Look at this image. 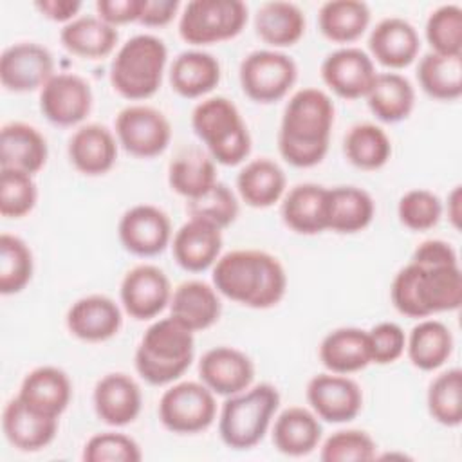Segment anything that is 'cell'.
<instances>
[{
    "instance_id": "obj_1",
    "label": "cell",
    "mask_w": 462,
    "mask_h": 462,
    "mask_svg": "<svg viewBox=\"0 0 462 462\" xmlns=\"http://www.w3.org/2000/svg\"><path fill=\"white\" fill-rule=\"evenodd\" d=\"M336 108L327 92L305 87L294 92L282 114L278 152L294 168L319 164L330 144Z\"/></svg>"
},
{
    "instance_id": "obj_2",
    "label": "cell",
    "mask_w": 462,
    "mask_h": 462,
    "mask_svg": "<svg viewBox=\"0 0 462 462\" xmlns=\"http://www.w3.org/2000/svg\"><path fill=\"white\" fill-rule=\"evenodd\" d=\"M218 294L249 309H271L287 291V273L282 262L260 249H235L220 254L211 273Z\"/></svg>"
},
{
    "instance_id": "obj_3",
    "label": "cell",
    "mask_w": 462,
    "mask_h": 462,
    "mask_svg": "<svg viewBox=\"0 0 462 462\" xmlns=\"http://www.w3.org/2000/svg\"><path fill=\"white\" fill-rule=\"evenodd\" d=\"M390 298L402 316L415 319L457 310L462 303L460 265L420 267L410 262L393 276Z\"/></svg>"
},
{
    "instance_id": "obj_4",
    "label": "cell",
    "mask_w": 462,
    "mask_h": 462,
    "mask_svg": "<svg viewBox=\"0 0 462 462\" xmlns=\"http://www.w3.org/2000/svg\"><path fill=\"white\" fill-rule=\"evenodd\" d=\"M195 332L173 316L153 321L134 354V365L141 379L153 386L175 383L195 357Z\"/></svg>"
},
{
    "instance_id": "obj_5",
    "label": "cell",
    "mask_w": 462,
    "mask_h": 462,
    "mask_svg": "<svg viewBox=\"0 0 462 462\" xmlns=\"http://www.w3.org/2000/svg\"><path fill=\"white\" fill-rule=\"evenodd\" d=\"M191 128L218 164L236 166L251 153L253 143L247 125L236 105L224 96L199 101L191 112Z\"/></svg>"
},
{
    "instance_id": "obj_6",
    "label": "cell",
    "mask_w": 462,
    "mask_h": 462,
    "mask_svg": "<svg viewBox=\"0 0 462 462\" xmlns=\"http://www.w3.org/2000/svg\"><path fill=\"white\" fill-rule=\"evenodd\" d=\"M166 61L168 49L159 36L135 34L112 58L110 85L125 99H148L161 88Z\"/></svg>"
},
{
    "instance_id": "obj_7",
    "label": "cell",
    "mask_w": 462,
    "mask_h": 462,
    "mask_svg": "<svg viewBox=\"0 0 462 462\" xmlns=\"http://www.w3.org/2000/svg\"><path fill=\"white\" fill-rule=\"evenodd\" d=\"M278 408L280 392L271 383L251 384L247 390L226 397L218 413L222 442L235 451L254 448L265 437Z\"/></svg>"
},
{
    "instance_id": "obj_8",
    "label": "cell",
    "mask_w": 462,
    "mask_h": 462,
    "mask_svg": "<svg viewBox=\"0 0 462 462\" xmlns=\"http://www.w3.org/2000/svg\"><path fill=\"white\" fill-rule=\"evenodd\" d=\"M247 23V5L240 0H191L179 18V34L191 45L231 40Z\"/></svg>"
},
{
    "instance_id": "obj_9",
    "label": "cell",
    "mask_w": 462,
    "mask_h": 462,
    "mask_svg": "<svg viewBox=\"0 0 462 462\" xmlns=\"http://www.w3.org/2000/svg\"><path fill=\"white\" fill-rule=\"evenodd\" d=\"M161 424L177 435H195L217 419L215 393L202 381H180L166 388L159 399Z\"/></svg>"
},
{
    "instance_id": "obj_10",
    "label": "cell",
    "mask_w": 462,
    "mask_h": 462,
    "mask_svg": "<svg viewBox=\"0 0 462 462\" xmlns=\"http://www.w3.org/2000/svg\"><path fill=\"white\" fill-rule=\"evenodd\" d=\"M298 78L296 61L276 49H258L249 52L238 69L244 94L262 105L276 103L287 96Z\"/></svg>"
},
{
    "instance_id": "obj_11",
    "label": "cell",
    "mask_w": 462,
    "mask_h": 462,
    "mask_svg": "<svg viewBox=\"0 0 462 462\" xmlns=\"http://www.w3.org/2000/svg\"><path fill=\"white\" fill-rule=\"evenodd\" d=\"M117 143L134 157L152 159L161 155L171 141L168 117L150 105H128L116 116Z\"/></svg>"
},
{
    "instance_id": "obj_12",
    "label": "cell",
    "mask_w": 462,
    "mask_h": 462,
    "mask_svg": "<svg viewBox=\"0 0 462 462\" xmlns=\"http://www.w3.org/2000/svg\"><path fill=\"white\" fill-rule=\"evenodd\" d=\"M90 83L74 72L54 74L40 90V110L56 126H76L92 110Z\"/></svg>"
},
{
    "instance_id": "obj_13",
    "label": "cell",
    "mask_w": 462,
    "mask_h": 462,
    "mask_svg": "<svg viewBox=\"0 0 462 462\" xmlns=\"http://www.w3.org/2000/svg\"><path fill=\"white\" fill-rule=\"evenodd\" d=\"M54 74L52 52L36 42L13 43L0 56V81L9 92L42 90Z\"/></svg>"
},
{
    "instance_id": "obj_14",
    "label": "cell",
    "mask_w": 462,
    "mask_h": 462,
    "mask_svg": "<svg viewBox=\"0 0 462 462\" xmlns=\"http://www.w3.org/2000/svg\"><path fill=\"white\" fill-rule=\"evenodd\" d=\"M117 236L125 251L135 256H155L171 242L170 217L153 204L128 208L117 224Z\"/></svg>"
},
{
    "instance_id": "obj_15",
    "label": "cell",
    "mask_w": 462,
    "mask_h": 462,
    "mask_svg": "<svg viewBox=\"0 0 462 462\" xmlns=\"http://www.w3.org/2000/svg\"><path fill=\"white\" fill-rule=\"evenodd\" d=\"M171 285L162 269L153 263L132 267L121 280L119 300L128 316L144 321L159 316L171 298Z\"/></svg>"
},
{
    "instance_id": "obj_16",
    "label": "cell",
    "mask_w": 462,
    "mask_h": 462,
    "mask_svg": "<svg viewBox=\"0 0 462 462\" xmlns=\"http://www.w3.org/2000/svg\"><path fill=\"white\" fill-rule=\"evenodd\" d=\"M307 401L319 420L343 424L354 420L363 408L361 386L348 375L325 372L307 383Z\"/></svg>"
},
{
    "instance_id": "obj_17",
    "label": "cell",
    "mask_w": 462,
    "mask_h": 462,
    "mask_svg": "<svg viewBox=\"0 0 462 462\" xmlns=\"http://www.w3.org/2000/svg\"><path fill=\"white\" fill-rule=\"evenodd\" d=\"M375 76L374 60L359 47H339L321 61L323 83L343 99L365 97Z\"/></svg>"
},
{
    "instance_id": "obj_18",
    "label": "cell",
    "mask_w": 462,
    "mask_h": 462,
    "mask_svg": "<svg viewBox=\"0 0 462 462\" xmlns=\"http://www.w3.org/2000/svg\"><path fill=\"white\" fill-rule=\"evenodd\" d=\"M199 377L215 395L229 397L253 384L254 363L240 348L213 346L199 361Z\"/></svg>"
},
{
    "instance_id": "obj_19",
    "label": "cell",
    "mask_w": 462,
    "mask_h": 462,
    "mask_svg": "<svg viewBox=\"0 0 462 462\" xmlns=\"http://www.w3.org/2000/svg\"><path fill=\"white\" fill-rule=\"evenodd\" d=\"M65 321L74 337L87 343H101L119 334L123 312L110 296L88 294L69 307Z\"/></svg>"
},
{
    "instance_id": "obj_20",
    "label": "cell",
    "mask_w": 462,
    "mask_h": 462,
    "mask_svg": "<svg viewBox=\"0 0 462 462\" xmlns=\"http://www.w3.org/2000/svg\"><path fill=\"white\" fill-rule=\"evenodd\" d=\"M94 411L97 419L108 426L132 424L143 408V392L134 377L123 372L103 375L92 393Z\"/></svg>"
},
{
    "instance_id": "obj_21",
    "label": "cell",
    "mask_w": 462,
    "mask_h": 462,
    "mask_svg": "<svg viewBox=\"0 0 462 462\" xmlns=\"http://www.w3.org/2000/svg\"><path fill=\"white\" fill-rule=\"evenodd\" d=\"M222 229L200 220L188 218L171 236L175 262L189 273H202L215 265L222 254Z\"/></svg>"
},
{
    "instance_id": "obj_22",
    "label": "cell",
    "mask_w": 462,
    "mask_h": 462,
    "mask_svg": "<svg viewBox=\"0 0 462 462\" xmlns=\"http://www.w3.org/2000/svg\"><path fill=\"white\" fill-rule=\"evenodd\" d=\"M368 49L372 60L386 69L399 70L415 61L420 51V38L408 20L388 16L370 31Z\"/></svg>"
},
{
    "instance_id": "obj_23",
    "label": "cell",
    "mask_w": 462,
    "mask_h": 462,
    "mask_svg": "<svg viewBox=\"0 0 462 462\" xmlns=\"http://www.w3.org/2000/svg\"><path fill=\"white\" fill-rule=\"evenodd\" d=\"M117 137L105 125L87 123L69 139V161L83 175H105L117 161Z\"/></svg>"
},
{
    "instance_id": "obj_24",
    "label": "cell",
    "mask_w": 462,
    "mask_h": 462,
    "mask_svg": "<svg viewBox=\"0 0 462 462\" xmlns=\"http://www.w3.org/2000/svg\"><path fill=\"white\" fill-rule=\"evenodd\" d=\"M16 397L38 413L60 419L72 399V384L61 368L43 365L22 379Z\"/></svg>"
},
{
    "instance_id": "obj_25",
    "label": "cell",
    "mask_w": 462,
    "mask_h": 462,
    "mask_svg": "<svg viewBox=\"0 0 462 462\" xmlns=\"http://www.w3.org/2000/svg\"><path fill=\"white\" fill-rule=\"evenodd\" d=\"M2 430L7 442L25 453L47 448L58 433V419L38 413L13 397L2 411Z\"/></svg>"
},
{
    "instance_id": "obj_26",
    "label": "cell",
    "mask_w": 462,
    "mask_h": 462,
    "mask_svg": "<svg viewBox=\"0 0 462 462\" xmlns=\"http://www.w3.org/2000/svg\"><path fill=\"white\" fill-rule=\"evenodd\" d=\"M47 159V139L38 128L22 121H11L2 126L0 168H11L34 175L45 166Z\"/></svg>"
},
{
    "instance_id": "obj_27",
    "label": "cell",
    "mask_w": 462,
    "mask_h": 462,
    "mask_svg": "<svg viewBox=\"0 0 462 462\" xmlns=\"http://www.w3.org/2000/svg\"><path fill=\"white\" fill-rule=\"evenodd\" d=\"M170 316L191 332L213 327L222 314V301L217 289L200 280L179 283L170 298Z\"/></svg>"
},
{
    "instance_id": "obj_28",
    "label": "cell",
    "mask_w": 462,
    "mask_h": 462,
    "mask_svg": "<svg viewBox=\"0 0 462 462\" xmlns=\"http://www.w3.org/2000/svg\"><path fill=\"white\" fill-rule=\"evenodd\" d=\"M327 191L314 182H301L285 191L280 206L283 224L298 235L327 231Z\"/></svg>"
},
{
    "instance_id": "obj_29",
    "label": "cell",
    "mask_w": 462,
    "mask_h": 462,
    "mask_svg": "<svg viewBox=\"0 0 462 462\" xmlns=\"http://www.w3.org/2000/svg\"><path fill=\"white\" fill-rule=\"evenodd\" d=\"M321 365L334 374H354L372 363L368 332L359 327H339L330 330L318 348Z\"/></svg>"
},
{
    "instance_id": "obj_30",
    "label": "cell",
    "mask_w": 462,
    "mask_h": 462,
    "mask_svg": "<svg viewBox=\"0 0 462 462\" xmlns=\"http://www.w3.org/2000/svg\"><path fill=\"white\" fill-rule=\"evenodd\" d=\"M170 85L186 99H197L209 94L220 83L218 60L199 49L179 52L170 65Z\"/></svg>"
},
{
    "instance_id": "obj_31",
    "label": "cell",
    "mask_w": 462,
    "mask_h": 462,
    "mask_svg": "<svg viewBox=\"0 0 462 462\" xmlns=\"http://www.w3.org/2000/svg\"><path fill=\"white\" fill-rule=\"evenodd\" d=\"M323 437L319 417L303 406H289L278 413L273 424V444L287 457L312 453Z\"/></svg>"
},
{
    "instance_id": "obj_32",
    "label": "cell",
    "mask_w": 462,
    "mask_h": 462,
    "mask_svg": "<svg viewBox=\"0 0 462 462\" xmlns=\"http://www.w3.org/2000/svg\"><path fill=\"white\" fill-rule=\"evenodd\" d=\"M375 215L372 195L357 186H336L327 191V229L352 235L366 229Z\"/></svg>"
},
{
    "instance_id": "obj_33",
    "label": "cell",
    "mask_w": 462,
    "mask_h": 462,
    "mask_svg": "<svg viewBox=\"0 0 462 462\" xmlns=\"http://www.w3.org/2000/svg\"><path fill=\"white\" fill-rule=\"evenodd\" d=\"M285 171L269 157L249 161L236 175L240 199L256 209H265L280 202L285 195Z\"/></svg>"
},
{
    "instance_id": "obj_34",
    "label": "cell",
    "mask_w": 462,
    "mask_h": 462,
    "mask_svg": "<svg viewBox=\"0 0 462 462\" xmlns=\"http://www.w3.org/2000/svg\"><path fill=\"white\" fill-rule=\"evenodd\" d=\"M61 45L74 56L85 60H101L114 52L119 32L117 27L103 22L99 16H78L60 31Z\"/></svg>"
},
{
    "instance_id": "obj_35",
    "label": "cell",
    "mask_w": 462,
    "mask_h": 462,
    "mask_svg": "<svg viewBox=\"0 0 462 462\" xmlns=\"http://www.w3.org/2000/svg\"><path fill=\"white\" fill-rule=\"evenodd\" d=\"M411 365L422 372L439 370L453 352V334L439 319L422 318L406 336V350Z\"/></svg>"
},
{
    "instance_id": "obj_36",
    "label": "cell",
    "mask_w": 462,
    "mask_h": 462,
    "mask_svg": "<svg viewBox=\"0 0 462 462\" xmlns=\"http://www.w3.org/2000/svg\"><path fill=\"white\" fill-rule=\"evenodd\" d=\"M365 97L370 112L383 123L402 121L415 106V88L399 72H377Z\"/></svg>"
},
{
    "instance_id": "obj_37",
    "label": "cell",
    "mask_w": 462,
    "mask_h": 462,
    "mask_svg": "<svg viewBox=\"0 0 462 462\" xmlns=\"http://www.w3.org/2000/svg\"><path fill=\"white\" fill-rule=\"evenodd\" d=\"M305 14L292 4L283 0L263 2L254 14V31L271 47H291L305 34Z\"/></svg>"
},
{
    "instance_id": "obj_38",
    "label": "cell",
    "mask_w": 462,
    "mask_h": 462,
    "mask_svg": "<svg viewBox=\"0 0 462 462\" xmlns=\"http://www.w3.org/2000/svg\"><path fill=\"white\" fill-rule=\"evenodd\" d=\"M370 7L361 0H328L318 11L321 34L334 43H352L370 25Z\"/></svg>"
},
{
    "instance_id": "obj_39",
    "label": "cell",
    "mask_w": 462,
    "mask_h": 462,
    "mask_svg": "<svg viewBox=\"0 0 462 462\" xmlns=\"http://www.w3.org/2000/svg\"><path fill=\"white\" fill-rule=\"evenodd\" d=\"M215 161L199 148H184L168 166L170 188L186 200L208 191L217 182Z\"/></svg>"
},
{
    "instance_id": "obj_40",
    "label": "cell",
    "mask_w": 462,
    "mask_h": 462,
    "mask_svg": "<svg viewBox=\"0 0 462 462\" xmlns=\"http://www.w3.org/2000/svg\"><path fill=\"white\" fill-rule=\"evenodd\" d=\"M420 88L433 99L455 101L462 96V56L426 52L417 65Z\"/></svg>"
},
{
    "instance_id": "obj_41",
    "label": "cell",
    "mask_w": 462,
    "mask_h": 462,
    "mask_svg": "<svg viewBox=\"0 0 462 462\" xmlns=\"http://www.w3.org/2000/svg\"><path fill=\"white\" fill-rule=\"evenodd\" d=\"M343 152L346 161L359 170H379L392 157V141L388 134L374 123L354 125L345 139Z\"/></svg>"
},
{
    "instance_id": "obj_42",
    "label": "cell",
    "mask_w": 462,
    "mask_h": 462,
    "mask_svg": "<svg viewBox=\"0 0 462 462\" xmlns=\"http://www.w3.org/2000/svg\"><path fill=\"white\" fill-rule=\"evenodd\" d=\"M34 273L31 247L16 235H0V292L4 296L22 292Z\"/></svg>"
},
{
    "instance_id": "obj_43",
    "label": "cell",
    "mask_w": 462,
    "mask_h": 462,
    "mask_svg": "<svg viewBox=\"0 0 462 462\" xmlns=\"http://www.w3.org/2000/svg\"><path fill=\"white\" fill-rule=\"evenodd\" d=\"M426 404L439 424L455 428L462 422V370L458 366L440 372L430 383Z\"/></svg>"
},
{
    "instance_id": "obj_44",
    "label": "cell",
    "mask_w": 462,
    "mask_h": 462,
    "mask_svg": "<svg viewBox=\"0 0 462 462\" xmlns=\"http://www.w3.org/2000/svg\"><path fill=\"white\" fill-rule=\"evenodd\" d=\"M186 211L191 218H200L220 229H226L236 220L240 206L233 189L227 184L217 180L202 195L186 200Z\"/></svg>"
},
{
    "instance_id": "obj_45",
    "label": "cell",
    "mask_w": 462,
    "mask_h": 462,
    "mask_svg": "<svg viewBox=\"0 0 462 462\" xmlns=\"http://www.w3.org/2000/svg\"><path fill=\"white\" fill-rule=\"evenodd\" d=\"M424 32L431 52L462 56V7L458 4L439 5L430 13Z\"/></svg>"
},
{
    "instance_id": "obj_46",
    "label": "cell",
    "mask_w": 462,
    "mask_h": 462,
    "mask_svg": "<svg viewBox=\"0 0 462 462\" xmlns=\"http://www.w3.org/2000/svg\"><path fill=\"white\" fill-rule=\"evenodd\" d=\"M38 200V188L32 175L0 168V213L5 218L29 215Z\"/></svg>"
},
{
    "instance_id": "obj_47",
    "label": "cell",
    "mask_w": 462,
    "mask_h": 462,
    "mask_svg": "<svg viewBox=\"0 0 462 462\" xmlns=\"http://www.w3.org/2000/svg\"><path fill=\"white\" fill-rule=\"evenodd\" d=\"M442 211L444 206L439 195L424 188L406 191L397 204V217L401 224L411 231H428L435 227Z\"/></svg>"
},
{
    "instance_id": "obj_48",
    "label": "cell",
    "mask_w": 462,
    "mask_h": 462,
    "mask_svg": "<svg viewBox=\"0 0 462 462\" xmlns=\"http://www.w3.org/2000/svg\"><path fill=\"white\" fill-rule=\"evenodd\" d=\"M375 440L363 430H337L323 444L319 458L323 462H365L374 460Z\"/></svg>"
},
{
    "instance_id": "obj_49",
    "label": "cell",
    "mask_w": 462,
    "mask_h": 462,
    "mask_svg": "<svg viewBox=\"0 0 462 462\" xmlns=\"http://www.w3.org/2000/svg\"><path fill=\"white\" fill-rule=\"evenodd\" d=\"M87 462H139L143 451L135 439L119 431H103L92 435L81 453Z\"/></svg>"
},
{
    "instance_id": "obj_50",
    "label": "cell",
    "mask_w": 462,
    "mask_h": 462,
    "mask_svg": "<svg viewBox=\"0 0 462 462\" xmlns=\"http://www.w3.org/2000/svg\"><path fill=\"white\" fill-rule=\"evenodd\" d=\"M368 332L370 356L375 365L395 363L406 350V334L401 325L393 321H381Z\"/></svg>"
},
{
    "instance_id": "obj_51",
    "label": "cell",
    "mask_w": 462,
    "mask_h": 462,
    "mask_svg": "<svg viewBox=\"0 0 462 462\" xmlns=\"http://www.w3.org/2000/svg\"><path fill=\"white\" fill-rule=\"evenodd\" d=\"M413 263L420 267H435V265H453L458 263V254L453 245L440 238L422 240L411 254Z\"/></svg>"
},
{
    "instance_id": "obj_52",
    "label": "cell",
    "mask_w": 462,
    "mask_h": 462,
    "mask_svg": "<svg viewBox=\"0 0 462 462\" xmlns=\"http://www.w3.org/2000/svg\"><path fill=\"white\" fill-rule=\"evenodd\" d=\"M143 2L144 0H97L96 13L103 22L117 27L123 23L139 22Z\"/></svg>"
},
{
    "instance_id": "obj_53",
    "label": "cell",
    "mask_w": 462,
    "mask_h": 462,
    "mask_svg": "<svg viewBox=\"0 0 462 462\" xmlns=\"http://www.w3.org/2000/svg\"><path fill=\"white\" fill-rule=\"evenodd\" d=\"M179 7V0H144L139 23L146 27H164L175 18Z\"/></svg>"
},
{
    "instance_id": "obj_54",
    "label": "cell",
    "mask_w": 462,
    "mask_h": 462,
    "mask_svg": "<svg viewBox=\"0 0 462 462\" xmlns=\"http://www.w3.org/2000/svg\"><path fill=\"white\" fill-rule=\"evenodd\" d=\"M81 2L79 0H38L34 4V7L49 20L52 22H61V23H69L74 18H78L76 14L81 9Z\"/></svg>"
},
{
    "instance_id": "obj_55",
    "label": "cell",
    "mask_w": 462,
    "mask_h": 462,
    "mask_svg": "<svg viewBox=\"0 0 462 462\" xmlns=\"http://www.w3.org/2000/svg\"><path fill=\"white\" fill-rule=\"evenodd\" d=\"M448 206H446V211H448V218L451 222V226L455 229L460 227V220H462V209H460V202H462V189L460 186H455L449 195H448Z\"/></svg>"
}]
</instances>
